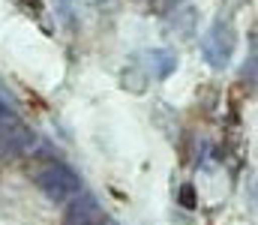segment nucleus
I'll list each match as a JSON object with an SVG mask.
<instances>
[{
    "instance_id": "nucleus-5",
    "label": "nucleus",
    "mask_w": 258,
    "mask_h": 225,
    "mask_svg": "<svg viewBox=\"0 0 258 225\" xmlns=\"http://www.w3.org/2000/svg\"><path fill=\"white\" fill-rule=\"evenodd\" d=\"M147 66H150V72L156 75V78H165V75L177 66V60L168 51H150L147 54Z\"/></svg>"
},
{
    "instance_id": "nucleus-4",
    "label": "nucleus",
    "mask_w": 258,
    "mask_h": 225,
    "mask_svg": "<svg viewBox=\"0 0 258 225\" xmlns=\"http://www.w3.org/2000/svg\"><path fill=\"white\" fill-rule=\"evenodd\" d=\"M66 219H69V225H117L111 216H105L99 210V204L93 198H72Z\"/></svg>"
},
{
    "instance_id": "nucleus-3",
    "label": "nucleus",
    "mask_w": 258,
    "mask_h": 225,
    "mask_svg": "<svg viewBox=\"0 0 258 225\" xmlns=\"http://www.w3.org/2000/svg\"><path fill=\"white\" fill-rule=\"evenodd\" d=\"M0 138L9 144V147H21V144H27L33 135H30V129L24 126V120L6 105V102H0Z\"/></svg>"
},
{
    "instance_id": "nucleus-2",
    "label": "nucleus",
    "mask_w": 258,
    "mask_h": 225,
    "mask_svg": "<svg viewBox=\"0 0 258 225\" xmlns=\"http://www.w3.org/2000/svg\"><path fill=\"white\" fill-rule=\"evenodd\" d=\"M201 45H204V54H207V60L213 66H225L231 51H234V33L228 27H222V24H213Z\"/></svg>"
},
{
    "instance_id": "nucleus-1",
    "label": "nucleus",
    "mask_w": 258,
    "mask_h": 225,
    "mask_svg": "<svg viewBox=\"0 0 258 225\" xmlns=\"http://www.w3.org/2000/svg\"><path fill=\"white\" fill-rule=\"evenodd\" d=\"M36 186H39L51 201H60V204L78 198V192H81V183H78L75 171H69L60 162H48L45 168H39V171H36Z\"/></svg>"
}]
</instances>
